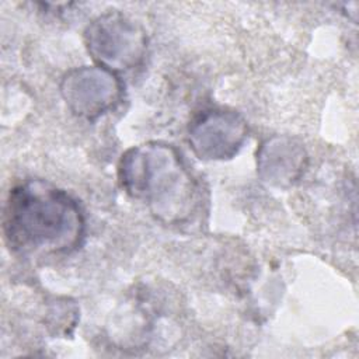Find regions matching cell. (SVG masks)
Segmentation results:
<instances>
[{
	"label": "cell",
	"mask_w": 359,
	"mask_h": 359,
	"mask_svg": "<svg viewBox=\"0 0 359 359\" xmlns=\"http://www.w3.org/2000/svg\"><path fill=\"white\" fill-rule=\"evenodd\" d=\"M7 245L22 255H65L76 251L86 234L77 199L45 180L14 185L3 208Z\"/></svg>",
	"instance_id": "obj_1"
},
{
	"label": "cell",
	"mask_w": 359,
	"mask_h": 359,
	"mask_svg": "<svg viewBox=\"0 0 359 359\" xmlns=\"http://www.w3.org/2000/svg\"><path fill=\"white\" fill-rule=\"evenodd\" d=\"M118 174L126 194L164 224H182L196 210V180L171 144L147 142L130 147L121 157Z\"/></svg>",
	"instance_id": "obj_2"
},
{
	"label": "cell",
	"mask_w": 359,
	"mask_h": 359,
	"mask_svg": "<svg viewBox=\"0 0 359 359\" xmlns=\"http://www.w3.org/2000/svg\"><path fill=\"white\" fill-rule=\"evenodd\" d=\"M84 38L87 50L97 66L114 73L137 67L147 50L144 29L118 11H109L93 20Z\"/></svg>",
	"instance_id": "obj_3"
},
{
	"label": "cell",
	"mask_w": 359,
	"mask_h": 359,
	"mask_svg": "<svg viewBox=\"0 0 359 359\" xmlns=\"http://www.w3.org/2000/svg\"><path fill=\"white\" fill-rule=\"evenodd\" d=\"M123 84L116 73L101 66H83L66 73L60 93L69 109L87 121H94L114 109L121 101Z\"/></svg>",
	"instance_id": "obj_4"
},
{
	"label": "cell",
	"mask_w": 359,
	"mask_h": 359,
	"mask_svg": "<svg viewBox=\"0 0 359 359\" xmlns=\"http://www.w3.org/2000/svg\"><path fill=\"white\" fill-rule=\"evenodd\" d=\"M189 144L202 160H226L238 153L248 129L234 111L209 109L198 115L188 130Z\"/></svg>",
	"instance_id": "obj_5"
},
{
	"label": "cell",
	"mask_w": 359,
	"mask_h": 359,
	"mask_svg": "<svg viewBox=\"0 0 359 359\" xmlns=\"http://www.w3.org/2000/svg\"><path fill=\"white\" fill-rule=\"evenodd\" d=\"M258 167L265 181L276 185L292 184L304 171V149L289 137L268 139L261 147Z\"/></svg>",
	"instance_id": "obj_6"
}]
</instances>
